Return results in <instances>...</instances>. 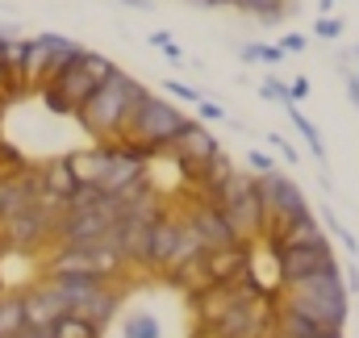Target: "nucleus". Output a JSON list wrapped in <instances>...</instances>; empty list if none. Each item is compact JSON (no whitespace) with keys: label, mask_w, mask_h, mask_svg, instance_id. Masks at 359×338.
Returning <instances> with one entry per match:
<instances>
[{"label":"nucleus","mask_w":359,"mask_h":338,"mask_svg":"<svg viewBox=\"0 0 359 338\" xmlns=\"http://www.w3.org/2000/svg\"><path fill=\"white\" fill-rule=\"evenodd\" d=\"M280 301L301 309L318 326H330V330H343V322L351 313V297L343 288V267H330V271H318V276H305V280L288 284L280 292Z\"/></svg>","instance_id":"1"},{"label":"nucleus","mask_w":359,"mask_h":338,"mask_svg":"<svg viewBox=\"0 0 359 338\" xmlns=\"http://www.w3.org/2000/svg\"><path fill=\"white\" fill-rule=\"evenodd\" d=\"M213 205L226 213L238 243H255L264 234V205H259V192H255V175L234 168L222 180V188L213 192Z\"/></svg>","instance_id":"2"},{"label":"nucleus","mask_w":359,"mask_h":338,"mask_svg":"<svg viewBox=\"0 0 359 338\" xmlns=\"http://www.w3.org/2000/svg\"><path fill=\"white\" fill-rule=\"evenodd\" d=\"M126 84H130V76L117 72L113 80H104V84L92 88V96L76 109L80 126L88 130L92 138H113V142H121V104H126Z\"/></svg>","instance_id":"3"},{"label":"nucleus","mask_w":359,"mask_h":338,"mask_svg":"<svg viewBox=\"0 0 359 338\" xmlns=\"http://www.w3.org/2000/svg\"><path fill=\"white\" fill-rule=\"evenodd\" d=\"M201 251H205V247H201V238L188 230L184 217H172V213H159V217H155V247H151V267H155V271H168V267H176V263H188V259H196Z\"/></svg>","instance_id":"4"},{"label":"nucleus","mask_w":359,"mask_h":338,"mask_svg":"<svg viewBox=\"0 0 359 338\" xmlns=\"http://www.w3.org/2000/svg\"><path fill=\"white\" fill-rule=\"evenodd\" d=\"M271 255H276L280 288H288V284H297V280H305V276H318V271L339 267V259H334V251H330L326 234L313 238V243H305V247H276Z\"/></svg>","instance_id":"5"},{"label":"nucleus","mask_w":359,"mask_h":338,"mask_svg":"<svg viewBox=\"0 0 359 338\" xmlns=\"http://www.w3.org/2000/svg\"><path fill=\"white\" fill-rule=\"evenodd\" d=\"M184 113H180L172 100H159V96H147V104L138 109V117H134V126H130V142H151V147H163V142H172L180 130H184Z\"/></svg>","instance_id":"6"},{"label":"nucleus","mask_w":359,"mask_h":338,"mask_svg":"<svg viewBox=\"0 0 359 338\" xmlns=\"http://www.w3.org/2000/svg\"><path fill=\"white\" fill-rule=\"evenodd\" d=\"M213 155H222V142H217L201 121H184V130L168 142V159H176V163H180L184 180H188L196 168H205Z\"/></svg>","instance_id":"7"},{"label":"nucleus","mask_w":359,"mask_h":338,"mask_svg":"<svg viewBox=\"0 0 359 338\" xmlns=\"http://www.w3.org/2000/svg\"><path fill=\"white\" fill-rule=\"evenodd\" d=\"M184 222H188V230L201 238L205 251H217V247H243L238 234H234V226L226 222V213H222L213 201H205V196H196V201L188 205Z\"/></svg>","instance_id":"8"},{"label":"nucleus","mask_w":359,"mask_h":338,"mask_svg":"<svg viewBox=\"0 0 359 338\" xmlns=\"http://www.w3.org/2000/svg\"><path fill=\"white\" fill-rule=\"evenodd\" d=\"M201 267H205L209 288H213V284H230V280H238L243 271H251V243H243V247L201 251Z\"/></svg>","instance_id":"9"},{"label":"nucleus","mask_w":359,"mask_h":338,"mask_svg":"<svg viewBox=\"0 0 359 338\" xmlns=\"http://www.w3.org/2000/svg\"><path fill=\"white\" fill-rule=\"evenodd\" d=\"M21 309H25V322H29V326H50V322H59L63 313H72V309L63 305V297L50 288V280L25 288V292H21Z\"/></svg>","instance_id":"10"},{"label":"nucleus","mask_w":359,"mask_h":338,"mask_svg":"<svg viewBox=\"0 0 359 338\" xmlns=\"http://www.w3.org/2000/svg\"><path fill=\"white\" fill-rule=\"evenodd\" d=\"M72 313H76V318H84V322H92L96 330H104V326L121 313V292H117L113 284H100V288H96L92 297H84Z\"/></svg>","instance_id":"11"},{"label":"nucleus","mask_w":359,"mask_h":338,"mask_svg":"<svg viewBox=\"0 0 359 338\" xmlns=\"http://www.w3.org/2000/svg\"><path fill=\"white\" fill-rule=\"evenodd\" d=\"M67 168L76 175V184H96L104 180V168H109V142L92 147V151H80V155H67Z\"/></svg>","instance_id":"12"},{"label":"nucleus","mask_w":359,"mask_h":338,"mask_svg":"<svg viewBox=\"0 0 359 338\" xmlns=\"http://www.w3.org/2000/svg\"><path fill=\"white\" fill-rule=\"evenodd\" d=\"M38 184H42V192H50V196H59V201H67V196L76 192V175L67 168V159L42 163V168H38Z\"/></svg>","instance_id":"13"},{"label":"nucleus","mask_w":359,"mask_h":338,"mask_svg":"<svg viewBox=\"0 0 359 338\" xmlns=\"http://www.w3.org/2000/svg\"><path fill=\"white\" fill-rule=\"evenodd\" d=\"M46 276H96L92 271V247H59Z\"/></svg>","instance_id":"14"},{"label":"nucleus","mask_w":359,"mask_h":338,"mask_svg":"<svg viewBox=\"0 0 359 338\" xmlns=\"http://www.w3.org/2000/svg\"><path fill=\"white\" fill-rule=\"evenodd\" d=\"M100 284H104L100 276H50V288L63 297V305H67V309H76V305H80L84 297H92Z\"/></svg>","instance_id":"15"},{"label":"nucleus","mask_w":359,"mask_h":338,"mask_svg":"<svg viewBox=\"0 0 359 338\" xmlns=\"http://www.w3.org/2000/svg\"><path fill=\"white\" fill-rule=\"evenodd\" d=\"M121 338H163V322L151 309H126L121 313Z\"/></svg>","instance_id":"16"},{"label":"nucleus","mask_w":359,"mask_h":338,"mask_svg":"<svg viewBox=\"0 0 359 338\" xmlns=\"http://www.w3.org/2000/svg\"><path fill=\"white\" fill-rule=\"evenodd\" d=\"M284 113H288V121H292V126L301 130V138L309 142V151H313V159H318V163H326V147H322V130H318V126H313V121H309V117H305L301 109H297V100H288V104H284Z\"/></svg>","instance_id":"17"},{"label":"nucleus","mask_w":359,"mask_h":338,"mask_svg":"<svg viewBox=\"0 0 359 338\" xmlns=\"http://www.w3.org/2000/svg\"><path fill=\"white\" fill-rule=\"evenodd\" d=\"M234 8L259 17L264 25H276V21H284V17L292 13V0H234Z\"/></svg>","instance_id":"18"},{"label":"nucleus","mask_w":359,"mask_h":338,"mask_svg":"<svg viewBox=\"0 0 359 338\" xmlns=\"http://www.w3.org/2000/svg\"><path fill=\"white\" fill-rule=\"evenodd\" d=\"M21 326H25L21 292H0V338H17Z\"/></svg>","instance_id":"19"},{"label":"nucleus","mask_w":359,"mask_h":338,"mask_svg":"<svg viewBox=\"0 0 359 338\" xmlns=\"http://www.w3.org/2000/svg\"><path fill=\"white\" fill-rule=\"evenodd\" d=\"M55 84H59L63 92H67V100H72L76 109H80V104L88 100V96H92V88H96V84L88 80V76H84V67H80V63H76V67H67L63 76H55Z\"/></svg>","instance_id":"20"},{"label":"nucleus","mask_w":359,"mask_h":338,"mask_svg":"<svg viewBox=\"0 0 359 338\" xmlns=\"http://www.w3.org/2000/svg\"><path fill=\"white\" fill-rule=\"evenodd\" d=\"M50 338H100V330L76 313H63L59 322H50Z\"/></svg>","instance_id":"21"},{"label":"nucleus","mask_w":359,"mask_h":338,"mask_svg":"<svg viewBox=\"0 0 359 338\" xmlns=\"http://www.w3.org/2000/svg\"><path fill=\"white\" fill-rule=\"evenodd\" d=\"M34 92L42 96V104H46V109H50L55 117H76V104L67 100V92H63L59 84H55V80H46V84H38Z\"/></svg>","instance_id":"22"},{"label":"nucleus","mask_w":359,"mask_h":338,"mask_svg":"<svg viewBox=\"0 0 359 338\" xmlns=\"http://www.w3.org/2000/svg\"><path fill=\"white\" fill-rule=\"evenodd\" d=\"M80 67H84V76H88L92 84H104V80H113V76L121 72L117 63H109V59L96 55V50H84V55H80Z\"/></svg>","instance_id":"23"},{"label":"nucleus","mask_w":359,"mask_h":338,"mask_svg":"<svg viewBox=\"0 0 359 338\" xmlns=\"http://www.w3.org/2000/svg\"><path fill=\"white\" fill-rule=\"evenodd\" d=\"M238 59H243V63H264V67H276V63H284V50H280V46L247 42V46H238Z\"/></svg>","instance_id":"24"},{"label":"nucleus","mask_w":359,"mask_h":338,"mask_svg":"<svg viewBox=\"0 0 359 338\" xmlns=\"http://www.w3.org/2000/svg\"><path fill=\"white\" fill-rule=\"evenodd\" d=\"M313 34H318L322 42H334V38L343 34V21H339V17H322V21L313 25Z\"/></svg>","instance_id":"25"},{"label":"nucleus","mask_w":359,"mask_h":338,"mask_svg":"<svg viewBox=\"0 0 359 338\" xmlns=\"http://www.w3.org/2000/svg\"><path fill=\"white\" fill-rule=\"evenodd\" d=\"M259 96H264V100H280V104H288V88L280 84V80H264V84H259Z\"/></svg>","instance_id":"26"},{"label":"nucleus","mask_w":359,"mask_h":338,"mask_svg":"<svg viewBox=\"0 0 359 338\" xmlns=\"http://www.w3.org/2000/svg\"><path fill=\"white\" fill-rule=\"evenodd\" d=\"M305 46H309L305 34H284V38H280V50H284V55H305Z\"/></svg>","instance_id":"27"},{"label":"nucleus","mask_w":359,"mask_h":338,"mask_svg":"<svg viewBox=\"0 0 359 338\" xmlns=\"http://www.w3.org/2000/svg\"><path fill=\"white\" fill-rule=\"evenodd\" d=\"M168 96H176V100H192V104H196V100H201V96H196V88H188V84H180V80H168Z\"/></svg>","instance_id":"28"},{"label":"nucleus","mask_w":359,"mask_h":338,"mask_svg":"<svg viewBox=\"0 0 359 338\" xmlns=\"http://www.w3.org/2000/svg\"><path fill=\"white\" fill-rule=\"evenodd\" d=\"M264 142H268L271 151H280V155H284V159H288V163H297V151H292V147H288V138H280V134H268V138H264Z\"/></svg>","instance_id":"29"},{"label":"nucleus","mask_w":359,"mask_h":338,"mask_svg":"<svg viewBox=\"0 0 359 338\" xmlns=\"http://www.w3.org/2000/svg\"><path fill=\"white\" fill-rule=\"evenodd\" d=\"M172 42H176V38H172V34H168V29H151V34H147V46H155V50H159V55H163V50H168V46H172Z\"/></svg>","instance_id":"30"},{"label":"nucleus","mask_w":359,"mask_h":338,"mask_svg":"<svg viewBox=\"0 0 359 338\" xmlns=\"http://www.w3.org/2000/svg\"><path fill=\"white\" fill-rule=\"evenodd\" d=\"M247 168H255L259 175H264V171H276V163H271L264 151H247Z\"/></svg>","instance_id":"31"},{"label":"nucleus","mask_w":359,"mask_h":338,"mask_svg":"<svg viewBox=\"0 0 359 338\" xmlns=\"http://www.w3.org/2000/svg\"><path fill=\"white\" fill-rule=\"evenodd\" d=\"M334 234H339V243H343V247H347V255H351V259H355V255H359V243H355V234H351V230H347V226H343V222H339V226H334Z\"/></svg>","instance_id":"32"},{"label":"nucleus","mask_w":359,"mask_h":338,"mask_svg":"<svg viewBox=\"0 0 359 338\" xmlns=\"http://www.w3.org/2000/svg\"><path fill=\"white\" fill-rule=\"evenodd\" d=\"M196 109H201V117H213V121H226V109H222L217 100H196Z\"/></svg>","instance_id":"33"},{"label":"nucleus","mask_w":359,"mask_h":338,"mask_svg":"<svg viewBox=\"0 0 359 338\" xmlns=\"http://www.w3.org/2000/svg\"><path fill=\"white\" fill-rule=\"evenodd\" d=\"M343 88H347V96H351V104H355V113H359V80H355V72L343 76Z\"/></svg>","instance_id":"34"},{"label":"nucleus","mask_w":359,"mask_h":338,"mask_svg":"<svg viewBox=\"0 0 359 338\" xmlns=\"http://www.w3.org/2000/svg\"><path fill=\"white\" fill-rule=\"evenodd\" d=\"M17 338H50V326H29V322H25V326L17 330Z\"/></svg>","instance_id":"35"},{"label":"nucleus","mask_w":359,"mask_h":338,"mask_svg":"<svg viewBox=\"0 0 359 338\" xmlns=\"http://www.w3.org/2000/svg\"><path fill=\"white\" fill-rule=\"evenodd\" d=\"M305 96H309V80H297L288 88V100H305Z\"/></svg>","instance_id":"36"},{"label":"nucleus","mask_w":359,"mask_h":338,"mask_svg":"<svg viewBox=\"0 0 359 338\" xmlns=\"http://www.w3.org/2000/svg\"><path fill=\"white\" fill-rule=\"evenodd\" d=\"M330 8H334V0H318V13L322 17H330Z\"/></svg>","instance_id":"37"},{"label":"nucleus","mask_w":359,"mask_h":338,"mask_svg":"<svg viewBox=\"0 0 359 338\" xmlns=\"http://www.w3.org/2000/svg\"><path fill=\"white\" fill-rule=\"evenodd\" d=\"M126 8H151V0H121Z\"/></svg>","instance_id":"38"},{"label":"nucleus","mask_w":359,"mask_h":338,"mask_svg":"<svg viewBox=\"0 0 359 338\" xmlns=\"http://www.w3.org/2000/svg\"><path fill=\"white\" fill-rule=\"evenodd\" d=\"M0 72H4V55H0Z\"/></svg>","instance_id":"39"},{"label":"nucleus","mask_w":359,"mask_h":338,"mask_svg":"<svg viewBox=\"0 0 359 338\" xmlns=\"http://www.w3.org/2000/svg\"><path fill=\"white\" fill-rule=\"evenodd\" d=\"M0 255H4V247H0Z\"/></svg>","instance_id":"40"},{"label":"nucleus","mask_w":359,"mask_h":338,"mask_svg":"<svg viewBox=\"0 0 359 338\" xmlns=\"http://www.w3.org/2000/svg\"><path fill=\"white\" fill-rule=\"evenodd\" d=\"M355 80H359V72H355Z\"/></svg>","instance_id":"41"}]
</instances>
